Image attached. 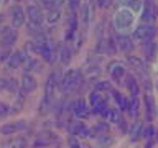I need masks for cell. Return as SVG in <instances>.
Returning <instances> with one entry per match:
<instances>
[{"label":"cell","instance_id":"37","mask_svg":"<svg viewBox=\"0 0 158 148\" xmlns=\"http://www.w3.org/2000/svg\"><path fill=\"white\" fill-rule=\"evenodd\" d=\"M96 130H99V133H107L109 132V127H107V123H99Z\"/></svg>","mask_w":158,"mask_h":148},{"label":"cell","instance_id":"26","mask_svg":"<svg viewBox=\"0 0 158 148\" xmlns=\"http://www.w3.org/2000/svg\"><path fill=\"white\" fill-rule=\"evenodd\" d=\"M107 118L110 122H114V123H118L122 120V117L118 115V112L115 110V109H110V110H107Z\"/></svg>","mask_w":158,"mask_h":148},{"label":"cell","instance_id":"25","mask_svg":"<svg viewBox=\"0 0 158 148\" xmlns=\"http://www.w3.org/2000/svg\"><path fill=\"white\" fill-rule=\"evenodd\" d=\"M54 140V137L53 135H49V133H44V135H41V137H38L36 138V145H49V143H51Z\"/></svg>","mask_w":158,"mask_h":148},{"label":"cell","instance_id":"22","mask_svg":"<svg viewBox=\"0 0 158 148\" xmlns=\"http://www.w3.org/2000/svg\"><path fill=\"white\" fill-rule=\"evenodd\" d=\"M97 143H99V146H110L114 143V138L110 135H107V133H102V135L97 138Z\"/></svg>","mask_w":158,"mask_h":148},{"label":"cell","instance_id":"9","mask_svg":"<svg viewBox=\"0 0 158 148\" xmlns=\"http://www.w3.org/2000/svg\"><path fill=\"white\" fill-rule=\"evenodd\" d=\"M35 89H36V81H35V77L25 72V76L22 77V91L28 94V92H33Z\"/></svg>","mask_w":158,"mask_h":148},{"label":"cell","instance_id":"12","mask_svg":"<svg viewBox=\"0 0 158 148\" xmlns=\"http://www.w3.org/2000/svg\"><path fill=\"white\" fill-rule=\"evenodd\" d=\"M92 13H94V10H91V5H82V7H81V13H79V17H81L82 28H87L89 18L92 17Z\"/></svg>","mask_w":158,"mask_h":148},{"label":"cell","instance_id":"14","mask_svg":"<svg viewBox=\"0 0 158 148\" xmlns=\"http://www.w3.org/2000/svg\"><path fill=\"white\" fill-rule=\"evenodd\" d=\"M145 105H147V110H148V120H152V117L155 115V112H156L155 101H153L152 94H147V96H145Z\"/></svg>","mask_w":158,"mask_h":148},{"label":"cell","instance_id":"6","mask_svg":"<svg viewBox=\"0 0 158 148\" xmlns=\"http://www.w3.org/2000/svg\"><path fill=\"white\" fill-rule=\"evenodd\" d=\"M155 17H156V13H155V3H153V0H145V8H143L142 18L145 22H153Z\"/></svg>","mask_w":158,"mask_h":148},{"label":"cell","instance_id":"46","mask_svg":"<svg viewBox=\"0 0 158 148\" xmlns=\"http://www.w3.org/2000/svg\"><path fill=\"white\" fill-rule=\"evenodd\" d=\"M120 3H128V0H118Z\"/></svg>","mask_w":158,"mask_h":148},{"label":"cell","instance_id":"8","mask_svg":"<svg viewBox=\"0 0 158 148\" xmlns=\"http://www.w3.org/2000/svg\"><path fill=\"white\" fill-rule=\"evenodd\" d=\"M25 61H27V56H25L23 51H15L12 56H10V61H8V66L15 69V68H20L22 64H25Z\"/></svg>","mask_w":158,"mask_h":148},{"label":"cell","instance_id":"30","mask_svg":"<svg viewBox=\"0 0 158 148\" xmlns=\"http://www.w3.org/2000/svg\"><path fill=\"white\" fill-rule=\"evenodd\" d=\"M106 51L109 54H115V44H114V39L112 38L106 39Z\"/></svg>","mask_w":158,"mask_h":148},{"label":"cell","instance_id":"29","mask_svg":"<svg viewBox=\"0 0 158 148\" xmlns=\"http://www.w3.org/2000/svg\"><path fill=\"white\" fill-rule=\"evenodd\" d=\"M7 89H8V92L17 94V91H18V82H17V79H8Z\"/></svg>","mask_w":158,"mask_h":148},{"label":"cell","instance_id":"17","mask_svg":"<svg viewBox=\"0 0 158 148\" xmlns=\"http://www.w3.org/2000/svg\"><path fill=\"white\" fill-rule=\"evenodd\" d=\"M59 18H61V12H59V8H51V10L48 12V15H46V20H48L49 25L56 23Z\"/></svg>","mask_w":158,"mask_h":148},{"label":"cell","instance_id":"27","mask_svg":"<svg viewBox=\"0 0 158 148\" xmlns=\"http://www.w3.org/2000/svg\"><path fill=\"white\" fill-rule=\"evenodd\" d=\"M92 109H94V112H97V113H107V102L102 99V101L99 102L96 107H92Z\"/></svg>","mask_w":158,"mask_h":148},{"label":"cell","instance_id":"2","mask_svg":"<svg viewBox=\"0 0 158 148\" xmlns=\"http://www.w3.org/2000/svg\"><path fill=\"white\" fill-rule=\"evenodd\" d=\"M155 36H156V28L152 27V25H143V27H138L133 31V38L140 39L142 43H150Z\"/></svg>","mask_w":158,"mask_h":148},{"label":"cell","instance_id":"20","mask_svg":"<svg viewBox=\"0 0 158 148\" xmlns=\"http://www.w3.org/2000/svg\"><path fill=\"white\" fill-rule=\"evenodd\" d=\"M142 130H143L142 122H135V125H133V127H132V130H130L132 140H137V138H140V137H142Z\"/></svg>","mask_w":158,"mask_h":148},{"label":"cell","instance_id":"32","mask_svg":"<svg viewBox=\"0 0 158 148\" xmlns=\"http://www.w3.org/2000/svg\"><path fill=\"white\" fill-rule=\"evenodd\" d=\"M127 5L133 10V12H138V10L142 8V0H128Z\"/></svg>","mask_w":158,"mask_h":148},{"label":"cell","instance_id":"4","mask_svg":"<svg viewBox=\"0 0 158 148\" xmlns=\"http://www.w3.org/2000/svg\"><path fill=\"white\" fill-rule=\"evenodd\" d=\"M10 15H12V27L18 28V27H22V25L25 23V13H23V8L22 7H18V5L12 7Z\"/></svg>","mask_w":158,"mask_h":148},{"label":"cell","instance_id":"5","mask_svg":"<svg viewBox=\"0 0 158 148\" xmlns=\"http://www.w3.org/2000/svg\"><path fill=\"white\" fill-rule=\"evenodd\" d=\"M27 15L30 18V22L36 23V25H41L43 23V13L41 10H40L38 7H35V5H30V7L27 8Z\"/></svg>","mask_w":158,"mask_h":148},{"label":"cell","instance_id":"47","mask_svg":"<svg viewBox=\"0 0 158 148\" xmlns=\"http://www.w3.org/2000/svg\"><path fill=\"white\" fill-rule=\"evenodd\" d=\"M3 22V17H2V15H0V23H2Z\"/></svg>","mask_w":158,"mask_h":148},{"label":"cell","instance_id":"23","mask_svg":"<svg viewBox=\"0 0 158 148\" xmlns=\"http://www.w3.org/2000/svg\"><path fill=\"white\" fill-rule=\"evenodd\" d=\"M127 61H128V64H132V66L135 68V69H143V61H142L140 58L128 54V56H127Z\"/></svg>","mask_w":158,"mask_h":148},{"label":"cell","instance_id":"3","mask_svg":"<svg viewBox=\"0 0 158 148\" xmlns=\"http://www.w3.org/2000/svg\"><path fill=\"white\" fill-rule=\"evenodd\" d=\"M133 22V13L130 10H120V12H117L115 15V27L117 28H128Z\"/></svg>","mask_w":158,"mask_h":148},{"label":"cell","instance_id":"38","mask_svg":"<svg viewBox=\"0 0 158 148\" xmlns=\"http://www.w3.org/2000/svg\"><path fill=\"white\" fill-rule=\"evenodd\" d=\"M97 53H106V39H101L97 44Z\"/></svg>","mask_w":158,"mask_h":148},{"label":"cell","instance_id":"45","mask_svg":"<svg viewBox=\"0 0 158 148\" xmlns=\"http://www.w3.org/2000/svg\"><path fill=\"white\" fill-rule=\"evenodd\" d=\"M143 86H145L147 91H150V89H152V84H150V81H148V79H143Z\"/></svg>","mask_w":158,"mask_h":148},{"label":"cell","instance_id":"28","mask_svg":"<svg viewBox=\"0 0 158 148\" xmlns=\"http://www.w3.org/2000/svg\"><path fill=\"white\" fill-rule=\"evenodd\" d=\"M101 101H102L101 94H99V92H91V96H89V102H91V105H92V107H96Z\"/></svg>","mask_w":158,"mask_h":148},{"label":"cell","instance_id":"13","mask_svg":"<svg viewBox=\"0 0 158 148\" xmlns=\"http://www.w3.org/2000/svg\"><path fill=\"white\" fill-rule=\"evenodd\" d=\"M69 132L73 133V135H86L89 137V128H86V125H84L82 122H76V123H73L71 127H69Z\"/></svg>","mask_w":158,"mask_h":148},{"label":"cell","instance_id":"21","mask_svg":"<svg viewBox=\"0 0 158 148\" xmlns=\"http://www.w3.org/2000/svg\"><path fill=\"white\" fill-rule=\"evenodd\" d=\"M25 72L28 71H38L40 69V63L36 61V59H31V58H27V61H25Z\"/></svg>","mask_w":158,"mask_h":148},{"label":"cell","instance_id":"40","mask_svg":"<svg viewBox=\"0 0 158 148\" xmlns=\"http://www.w3.org/2000/svg\"><path fill=\"white\" fill-rule=\"evenodd\" d=\"M69 146H71V148H81V145H79V142H77L74 137L69 138Z\"/></svg>","mask_w":158,"mask_h":148},{"label":"cell","instance_id":"19","mask_svg":"<svg viewBox=\"0 0 158 148\" xmlns=\"http://www.w3.org/2000/svg\"><path fill=\"white\" fill-rule=\"evenodd\" d=\"M127 87L130 89V92L133 94V97H137L138 92H140V91H138V86H137V81H135V77H133V76L127 77Z\"/></svg>","mask_w":158,"mask_h":148},{"label":"cell","instance_id":"15","mask_svg":"<svg viewBox=\"0 0 158 148\" xmlns=\"http://www.w3.org/2000/svg\"><path fill=\"white\" fill-rule=\"evenodd\" d=\"M71 48L69 46H61V49H59V58H61V64H69L71 63Z\"/></svg>","mask_w":158,"mask_h":148},{"label":"cell","instance_id":"1","mask_svg":"<svg viewBox=\"0 0 158 148\" xmlns=\"http://www.w3.org/2000/svg\"><path fill=\"white\" fill-rule=\"evenodd\" d=\"M81 81H82V72L79 71V69H71V71H68L61 77V81H59V89H61L63 92H69V91H73V89H76L79 84H81Z\"/></svg>","mask_w":158,"mask_h":148},{"label":"cell","instance_id":"31","mask_svg":"<svg viewBox=\"0 0 158 148\" xmlns=\"http://www.w3.org/2000/svg\"><path fill=\"white\" fill-rule=\"evenodd\" d=\"M68 27L71 31H74V30L77 28V20H76V13H71L69 15V22H68Z\"/></svg>","mask_w":158,"mask_h":148},{"label":"cell","instance_id":"43","mask_svg":"<svg viewBox=\"0 0 158 148\" xmlns=\"http://www.w3.org/2000/svg\"><path fill=\"white\" fill-rule=\"evenodd\" d=\"M97 5L99 7H102V8H106L110 5V0H97Z\"/></svg>","mask_w":158,"mask_h":148},{"label":"cell","instance_id":"7","mask_svg":"<svg viewBox=\"0 0 158 148\" xmlns=\"http://www.w3.org/2000/svg\"><path fill=\"white\" fill-rule=\"evenodd\" d=\"M17 38H18L17 31L12 30V28H7L5 33H3V38H2V41H0V44H2L3 48H8V46H12V44L17 41Z\"/></svg>","mask_w":158,"mask_h":148},{"label":"cell","instance_id":"35","mask_svg":"<svg viewBox=\"0 0 158 148\" xmlns=\"http://www.w3.org/2000/svg\"><path fill=\"white\" fill-rule=\"evenodd\" d=\"M153 133H155V128H153V127H147V128H143V130H142V137L152 138Z\"/></svg>","mask_w":158,"mask_h":148},{"label":"cell","instance_id":"36","mask_svg":"<svg viewBox=\"0 0 158 148\" xmlns=\"http://www.w3.org/2000/svg\"><path fill=\"white\" fill-rule=\"evenodd\" d=\"M8 105L7 104H3V102H0V118H5L8 115Z\"/></svg>","mask_w":158,"mask_h":148},{"label":"cell","instance_id":"41","mask_svg":"<svg viewBox=\"0 0 158 148\" xmlns=\"http://www.w3.org/2000/svg\"><path fill=\"white\" fill-rule=\"evenodd\" d=\"M69 7H71L73 12H76L77 7H79V0H69Z\"/></svg>","mask_w":158,"mask_h":148},{"label":"cell","instance_id":"48","mask_svg":"<svg viewBox=\"0 0 158 148\" xmlns=\"http://www.w3.org/2000/svg\"><path fill=\"white\" fill-rule=\"evenodd\" d=\"M156 87H158V84H156Z\"/></svg>","mask_w":158,"mask_h":148},{"label":"cell","instance_id":"33","mask_svg":"<svg viewBox=\"0 0 158 148\" xmlns=\"http://www.w3.org/2000/svg\"><path fill=\"white\" fill-rule=\"evenodd\" d=\"M130 112H132V115L133 117H138V99L137 97H133V101H132V104H130Z\"/></svg>","mask_w":158,"mask_h":148},{"label":"cell","instance_id":"16","mask_svg":"<svg viewBox=\"0 0 158 148\" xmlns=\"http://www.w3.org/2000/svg\"><path fill=\"white\" fill-rule=\"evenodd\" d=\"M156 51H158V44H156V43H153V41L147 43V46H145V53H147V58L150 59V61H153V59H155Z\"/></svg>","mask_w":158,"mask_h":148},{"label":"cell","instance_id":"39","mask_svg":"<svg viewBox=\"0 0 158 148\" xmlns=\"http://www.w3.org/2000/svg\"><path fill=\"white\" fill-rule=\"evenodd\" d=\"M36 3L41 5V7H48V8L53 7V5H51V0H36Z\"/></svg>","mask_w":158,"mask_h":148},{"label":"cell","instance_id":"42","mask_svg":"<svg viewBox=\"0 0 158 148\" xmlns=\"http://www.w3.org/2000/svg\"><path fill=\"white\" fill-rule=\"evenodd\" d=\"M7 84H8V79L7 77H0V91L7 89Z\"/></svg>","mask_w":158,"mask_h":148},{"label":"cell","instance_id":"11","mask_svg":"<svg viewBox=\"0 0 158 148\" xmlns=\"http://www.w3.org/2000/svg\"><path fill=\"white\" fill-rule=\"evenodd\" d=\"M117 44H118V48H120L123 53H130L132 49H133L132 38L130 36H125V35H122V36L117 38Z\"/></svg>","mask_w":158,"mask_h":148},{"label":"cell","instance_id":"34","mask_svg":"<svg viewBox=\"0 0 158 148\" xmlns=\"http://www.w3.org/2000/svg\"><path fill=\"white\" fill-rule=\"evenodd\" d=\"M97 89L99 91H109V92H112V86H110V82H107V81H101L97 84Z\"/></svg>","mask_w":158,"mask_h":148},{"label":"cell","instance_id":"24","mask_svg":"<svg viewBox=\"0 0 158 148\" xmlns=\"http://www.w3.org/2000/svg\"><path fill=\"white\" fill-rule=\"evenodd\" d=\"M110 71H112V77L115 79V81L123 77V74H125V69H123L120 64H115V68H110Z\"/></svg>","mask_w":158,"mask_h":148},{"label":"cell","instance_id":"44","mask_svg":"<svg viewBox=\"0 0 158 148\" xmlns=\"http://www.w3.org/2000/svg\"><path fill=\"white\" fill-rule=\"evenodd\" d=\"M63 3H64V0H51V5H53V8H59Z\"/></svg>","mask_w":158,"mask_h":148},{"label":"cell","instance_id":"10","mask_svg":"<svg viewBox=\"0 0 158 148\" xmlns=\"http://www.w3.org/2000/svg\"><path fill=\"white\" fill-rule=\"evenodd\" d=\"M73 110H74V115L79 117V118H82V117H87L89 115V112H87V107H86V102L82 101V99H79V101L74 102V105H73Z\"/></svg>","mask_w":158,"mask_h":148},{"label":"cell","instance_id":"18","mask_svg":"<svg viewBox=\"0 0 158 148\" xmlns=\"http://www.w3.org/2000/svg\"><path fill=\"white\" fill-rule=\"evenodd\" d=\"M15 132H18L17 123H5V125L0 127V133H2V135H12Z\"/></svg>","mask_w":158,"mask_h":148}]
</instances>
